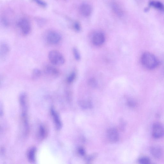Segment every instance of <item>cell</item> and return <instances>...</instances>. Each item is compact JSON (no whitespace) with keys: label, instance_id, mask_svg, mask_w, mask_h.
<instances>
[{"label":"cell","instance_id":"1","mask_svg":"<svg viewBox=\"0 0 164 164\" xmlns=\"http://www.w3.org/2000/svg\"><path fill=\"white\" fill-rule=\"evenodd\" d=\"M142 64L146 68L152 70L158 66L159 61L152 54L148 52L144 53L141 58Z\"/></svg>","mask_w":164,"mask_h":164},{"label":"cell","instance_id":"2","mask_svg":"<svg viewBox=\"0 0 164 164\" xmlns=\"http://www.w3.org/2000/svg\"><path fill=\"white\" fill-rule=\"evenodd\" d=\"M48 58L50 63L56 66H60L65 62V58L63 54L57 50L50 51L48 54Z\"/></svg>","mask_w":164,"mask_h":164},{"label":"cell","instance_id":"3","mask_svg":"<svg viewBox=\"0 0 164 164\" xmlns=\"http://www.w3.org/2000/svg\"><path fill=\"white\" fill-rule=\"evenodd\" d=\"M45 39L47 42L51 45H57L61 40L62 37L59 33L56 31H51L46 34Z\"/></svg>","mask_w":164,"mask_h":164},{"label":"cell","instance_id":"4","mask_svg":"<svg viewBox=\"0 0 164 164\" xmlns=\"http://www.w3.org/2000/svg\"><path fill=\"white\" fill-rule=\"evenodd\" d=\"M21 33L24 36H27L30 33L32 30L31 25L29 21L26 19H20L17 24Z\"/></svg>","mask_w":164,"mask_h":164},{"label":"cell","instance_id":"5","mask_svg":"<svg viewBox=\"0 0 164 164\" xmlns=\"http://www.w3.org/2000/svg\"><path fill=\"white\" fill-rule=\"evenodd\" d=\"M152 135L155 138H160L164 136V127L161 123L156 122L152 127Z\"/></svg>","mask_w":164,"mask_h":164},{"label":"cell","instance_id":"6","mask_svg":"<svg viewBox=\"0 0 164 164\" xmlns=\"http://www.w3.org/2000/svg\"><path fill=\"white\" fill-rule=\"evenodd\" d=\"M44 72L47 76L56 78L60 75V72L58 69L52 65H47L44 69Z\"/></svg>","mask_w":164,"mask_h":164},{"label":"cell","instance_id":"7","mask_svg":"<svg viewBox=\"0 0 164 164\" xmlns=\"http://www.w3.org/2000/svg\"><path fill=\"white\" fill-rule=\"evenodd\" d=\"M111 6L113 12L116 16L119 17H121L123 16V9L118 3L115 1H112L111 3Z\"/></svg>","mask_w":164,"mask_h":164},{"label":"cell","instance_id":"8","mask_svg":"<svg viewBox=\"0 0 164 164\" xmlns=\"http://www.w3.org/2000/svg\"><path fill=\"white\" fill-rule=\"evenodd\" d=\"M50 114L52 117L56 128L57 130H60L62 127V123L59 115L53 108H51Z\"/></svg>","mask_w":164,"mask_h":164},{"label":"cell","instance_id":"9","mask_svg":"<svg viewBox=\"0 0 164 164\" xmlns=\"http://www.w3.org/2000/svg\"><path fill=\"white\" fill-rule=\"evenodd\" d=\"M107 136L109 140L112 143H116L118 141L119 134L117 131L115 129L111 128L107 131Z\"/></svg>","mask_w":164,"mask_h":164},{"label":"cell","instance_id":"10","mask_svg":"<svg viewBox=\"0 0 164 164\" xmlns=\"http://www.w3.org/2000/svg\"><path fill=\"white\" fill-rule=\"evenodd\" d=\"M10 47L7 43L3 42L0 47V56L1 59L4 60L9 53Z\"/></svg>","mask_w":164,"mask_h":164},{"label":"cell","instance_id":"11","mask_svg":"<svg viewBox=\"0 0 164 164\" xmlns=\"http://www.w3.org/2000/svg\"><path fill=\"white\" fill-rule=\"evenodd\" d=\"M105 36L101 32L97 33L94 36L93 38L94 44L97 46L102 45L105 42Z\"/></svg>","mask_w":164,"mask_h":164},{"label":"cell","instance_id":"12","mask_svg":"<svg viewBox=\"0 0 164 164\" xmlns=\"http://www.w3.org/2000/svg\"><path fill=\"white\" fill-rule=\"evenodd\" d=\"M80 12L82 16L85 17L89 16L92 11V8L87 4H83L80 7Z\"/></svg>","mask_w":164,"mask_h":164},{"label":"cell","instance_id":"13","mask_svg":"<svg viewBox=\"0 0 164 164\" xmlns=\"http://www.w3.org/2000/svg\"><path fill=\"white\" fill-rule=\"evenodd\" d=\"M150 151L152 155L156 158H161L163 155V151L162 149L159 147H152Z\"/></svg>","mask_w":164,"mask_h":164},{"label":"cell","instance_id":"14","mask_svg":"<svg viewBox=\"0 0 164 164\" xmlns=\"http://www.w3.org/2000/svg\"><path fill=\"white\" fill-rule=\"evenodd\" d=\"M48 130L46 127L44 125L40 126L38 132L39 138L41 140L44 139L48 136Z\"/></svg>","mask_w":164,"mask_h":164},{"label":"cell","instance_id":"15","mask_svg":"<svg viewBox=\"0 0 164 164\" xmlns=\"http://www.w3.org/2000/svg\"><path fill=\"white\" fill-rule=\"evenodd\" d=\"M36 149L35 148H31L27 153V157L29 161L31 163H34L36 161Z\"/></svg>","mask_w":164,"mask_h":164},{"label":"cell","instance_id":"16","mask_svg":"<svg viewBox=\"0 0 164 164\" xmlns=\"http://www.w3.org/2000/svg\"><path fill=\"white\" fill-rule=\"evenodd\" d=\"M149 5L155 8L164 11V5L161 2L159 1H151L149 3Z\"/></svg>","mask_w":164,"mask_h":164},{"label":"cell","instance_id":"17","mask_svg":"<svg viewBox=\"0 0 164 164\" xmlns=\"http://www.w3.org/2000/svg\"><path fill=\"white\" fill-rule=\"evenodd\" d=\"M42 74V71L39 69H35L32 72V78L34 80L37 79L41 77Z\"/></svg>","mask_w":164,"mask_h":164},{"label":"cell","instance_id":"18","mask_svg":"<svg viewBox=\"0 0 164 164\" xmlns=\"http://www.w3.org/2000/svg\"><path fill=\"white\" fill-rule=\"evenodd\" d=\"M76 77V74L75 72H72L68 76L67 79V81L68 83H71L73 82Z\"/></svg>","mask_w":164,"mask_h":164},{"label":"cell","instance_id":"19","mask_svg":"<svg viewBox=\"0 0 164 164\" xmlns=\"http://www.w3.org/2000/svg\"><path fill=\"white\" fill-rule=\"evenodd\" d=\"M139 162L142 164H148L150 163V160L148 158L144 157L139 159Z\"/></svg>","mask_w":164,"mask_h":164},{"label":"cell","instance_id":"20","mask_svg":"<svg viewBox=\"0 0 164 164\" xmlns=\"http://www.w3.org/2000/svg\"><path fill=\"white\" fill-rule=\"evenodd\" d=\"M73 53L75 59L77 60L80 59V55L78 50L77 49L74 48L73 49Z\"/></svg>","mask_w":164,"mask_h":164},{"label":"cell","instance_id":"21","mask_svg":"<svg viewBox=\"0 0 164 164\" xmlns=\"http://www.w3.org/2000/svg\"><path fill=\"white\" fill-rule=\"evenodd\" d=\"M34 1L40 6L43 7H45L47 4L43 0H34Z\"/></svg>","mask_w":164,"mask_h":164},{"label":"cell","instance_id":"22","mask_svg":"<svg viewBox=\"0 0 164 164\" xmlns=\"http://www.w3.org/2000/svg\"><path fill=\"white\" fill-rule=\"evenodd\" d=\"M73 27L76 31H79L81 30V26L79 23L78 22H75L73 24Z\"/></svg>","mask_w":164,"mask_h":164},{"label":"cell","instance_id":"23","mask_svg":"<svg viewBox=\"0 0 164 164\" xmlns=\"http://www.w3.org/2000/svg\"><path fill=\"white\" fill-rule=\"evenodd\" d=\"M78 152L79 153L82 155H84L85 154V151L83 148H79Z\"/></svg>","mask_w":164,"mask_h":164},{"label":"cell","instance_id":"24","mask_svg":"<svg viewBox=\"0 0 164 164\" xmlns=\"http://www.w3.org/2000/svg\"><path fill=\"white\" fill-rule=\"evenodd\" d=\"M89 83L92 86H95L96 85V82L94 79H91Z\"/></svg>","mask_w":164,"mask_h":164},{"label":"cell","instance_id":"25","mask_svg":"<svg viewBox=\"0 0 164 164\" xmlns=\"http://www.w3.org/2000/svg\"><path fill=\"white\" fill-rule=\"evenodd\" d=\"M64 1H65V0H64Z\"/></svg>","mask_w":164,"mask_h":164}]
</instances>
